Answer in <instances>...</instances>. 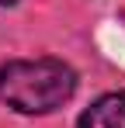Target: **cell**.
Segmentation results:
<instances>
[{
    "label": "cell",
    "instance_id": "obj_1",
    "mask_svg": "<svg viewBox=\"0 0 125 128\" xmlns=\"http://www.w3.org/2000/svg\"><path fill=\"white\" fill-rule=\"evenodd\" d=\"M77 94V69L62 59H11L0 66V104L21 114H49Z\"/></svg>",
    "mask_w": 125,
    "mask_h": 128
},
{
    "label": "cell",
    "instance_id": "obj_2",
    "mask_svg": "<svg viewBox=\"0 0 125 128\" xmlns=\"http://www.w3.org/2000/svg\"><path fill=\"white\" fill-rule=\"evenodd\" d=\"M77 128H125V90L101 94L80 114Z\"/></svg>",
    "mask_w": 125,
    "mask_h": 128
},
{
    "label": "cell",
    "instance_id": "obj_3",
    "mask_svg": "<svg viewBox=\"0 0 125 128\" xmlns=\"http://www.w3.org/2000/svg\"><path fill=\"white\" fill-rule=\"evenodd\" d=\"M0 4H4V7H11V4H18V0H0Z\"/></svg>",
    "mask_w": 125,
    "mask_h": 128
}]
</instances>
